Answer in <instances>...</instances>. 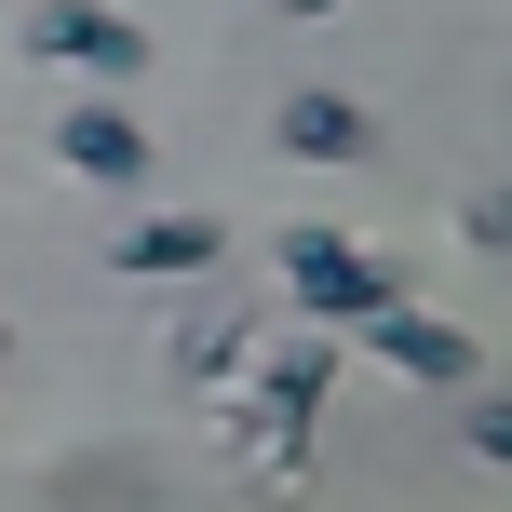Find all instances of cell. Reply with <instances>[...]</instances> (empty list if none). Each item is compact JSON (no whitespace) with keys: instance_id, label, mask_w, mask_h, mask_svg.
<instances>
[{"instance_id":"7a4b0ae2","label":"cell","mask_w":512,"mask_h":512,"mask_svg":"<svg viewBox=\"0 0 512 512\" xmlns=\"http://www.w3.org/2000/svg\"><path fill=\"white\" fill-rule=\"evenodd\" d=\"M270 256H283V297H297L310 324H364V310H391V297H405V283H391V256H364L351 230H310V216H297Z\"/></svg>"},{"instance_id":"6da1fadb","label":"cell","mask_w":512,"mask_h":512,"mask_svg":"<svg viewBox=\"0 0 512 512\" xmlns=\"http://www.w3.org/2000/svg\"><path fill=\"white\" fill-rule=\"evenodd\" d=\"M324 391H337V351H283L256 391H230V432H243L256 486H297V472H310V418H324Z\"/></svg>"},{"instance_id":"8992f818","label":"cell","mask_w":512,"mask_h":512,"mask_svg":"<svg viewBox=\"0 0 512 512\" xmlns=\"http://www.w3.org/2000/svg\"><path fill=\"white\" fill-rule=\"evenodd\" d=\"M216 256H230L216 216H135V230L108 243V270H122V283H189V270H216Z\"/></svg>"},{"instance_id":"ba28073f","label":"cell","mask_w":512,"mask_h":512,"mask_svg":"<svg viewBox=\"0 0 512 512\" xmlns=\"http://www.w3.org/2000/svg\"><path fill=\"white\" fill-rule=\"evenodd\" d=\"M459 445H472L486 472H512V405H472V418H459Z\"/></svg>"},{"instance_id":"9c48e42d","label":"cell","mask_w":512,"mask_h":512,"mask_svg":"<svg viewBox=\"0 0 512 512\" xmlns=\"http://www.w3.org/2000/svg\"><path fill=\"white\" fill-rule=\"evenodd\" d=\"M459 230L486 243V256H512V189H472V216H459Z\"/></svg>"},{"instance_id":"3957f363","label":"cell","mask_w":512,"mask_h":512,"mask_svg":"<svg viewBox=\"0 0 512 512\" xmlns=\"http://www.w3.org/2000/svg\"><path fill=\"white\" fill-rule=\"evenodd\" d=\"M364 351L391 364V378H418V391H472L486 378V351H472V324H445V310H418V297H391V310H364Z\"/></svg>"},{"instance_id":"52a82bcc","label":"cell","mask_w":512,"mask_h":512,"mask_svg":"<svg viewBox=\"0 0 512 512\" xmlns=\"http://www.w3.org/2000/svg\"><path fill=\"white\" fill-rule=\"evenodd\" d=\"M270 149H283V162H364V149H378V122H364L351 95H324V81H310V95H283Z\"/></svg>"},{"instance_id":"5b68a950","label":"cell","mask_w":512,"mask_h":512,"mask_svg":"<svg viewBox=\"0 0 512 512\" xmlns=\"http://www.w3.org/2000/svg\"><path fill=\"white\" fill-rule=\"evenodd\" d=\"M54 162L95 176V189H135V176H149V122H135L122 95H81L68 122H54Z\"/></svg>"},{"instance_id":"30bf717a","label":"cell","mask_w":512,"mask_h":512,"mask_svg":"<svg viewBox=\"0 0 512 512\" xmlns=\"http://www.w3.org/2000/svg\"><path fill=\"white\" fill-rule=\"evenodd\" d=\"M283 14H297V27H310V14H337V0H283Z\"/></svg>"},{"instance_id":"8fae6325","label":"cell","mask_w":512,"mask_h":512,"mask_svg":"<svg viewBox=\"0 0 512 512\" xmlns=\"http://www.w3.org/2000/svg\"><path fill=\"white\" fill-rule=\"evenodd\" d=\"M0 364H14V324H0Z\"/></svg>"},{"instance_id":"277c9868","label":"cell","mask_w":512,"mask_h":512,"mask_svg":"<svg viewBox=\"0 0 512 512\" xmlns=\"http://www.w3.org/2000/svg\"><path fill=\"white\" fill-rule=\"evenodd\" d=\"M27 54H41V68H81V81H135L149 68V27L108 14V0H41V14H27Z\"/></svg>"}]
</instances>
